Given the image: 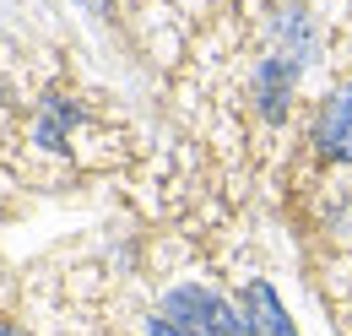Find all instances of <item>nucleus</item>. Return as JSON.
I'll use <instances>...</instances> for the list:
<instances>
[{
    "mask_svg": "<svg viewBox=\"0 0 352 336\" xmlns=\"http://www.w3.org/2000/svg\"><path fill=\"white\" fill-rule=\"evenodd\" d=\"M250 336H293V326H287V315H282V304H276V293L265 288V282H255L250 288Z\"/></svg>",
    "mask_w": 352,
    "mask_h": 336,
    "instance_id": "obj_3",
    "label": "nucleus"
},
{
    "mask_svg": "<svg viewBox=\"0 0 352 336\" xmlns=\"http://www.w3.org/2000/svg\"><path fill=\"white\" fill-rule=\"evenodd\" d=\"M314 147L336 163H352V87L331 92L320 103V120H314Z\"/></svg>",
    "mask_w": 352,
    "mask_h": 336,
    "instance_id": "obj_2",
    "label": "nucleus"
},
{
    "mask_svg": "<svg viewBox=\"0 0 352 336\" xmlns=\"http://www.w3.org/2000/svg\"><path fill=\"white\" fill-rule=\"evenodd\" d=\"M146 336H184V331H179V326H168V320H152V326H146Z\"/></svg>",
    "mask_w": 352,
    "mask_h": 336,
    "instance_id": "obj_4",
    "label": "nucleus"
},
{
    "mask_svg": "<svg viewBox=\"0 0 352 336\" xmlns=\"http://www.w3.org/2000/svg\"><path fill=\"white\" fill-rule=\"evenodd\" d=\"M163 320L179 326L184 336H250V320L233 315V309H228L217 293H206V288H179V293H168Z\"/></svg>",
    "mask_w": 352,
    "mask_h": 336,
    "instance_id": "obj_1",
    "label": "nucleus"
},
{
    "mask_svg": "<svg viewBox=\"0 0 352 336\" xmlns=\"http://www.w3.org/2000/svg\"><path fill=\"white\" fill-rule=\"evenodd\" d=\"M0 336H22V331H11V326H0Z\"/></svg>",
    "mask_w": 352,
    "mask_h": 336,
    "instance_id": "obj_5",
    "label": "nucleus"
}]
</instances>
